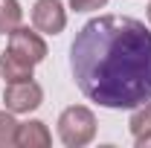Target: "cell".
Listing matches in <instances>:
<instances>
[{"mask_svg":"<svg viewBox=\"0 0 151 148\" xmlns=\"http://www.w3.org/2000/svg\"><path fill=\"white\" fill-rule=\"evenodd\" d=\"M70 73L84 99L131 111L151 99V29L128 15L87 20L70 44Z\"/></svg>","mask_w":151,"mask_h":148,"instance_id":"1","label":"cell"},{"mask_svg":"<svg viewBox=\"0 0 151 148\" xmlns=\"http://www.w3.org/2000/svg\"><path fill=\"white\" fill-rule=\"evenodd\" d=\"M58 139L67 148H84L96 139V113L87 105H70L58 116Z\"/></svg>","mask_w":151,"mask_h":148,"instance_id":"2","label":"cell"},{"mask_svg":"<svg viewBox=\"0 0 151 148\" xmlns=\"http://www.w3.org/2000/svg\"><path fill=\"white\" fill-rule=\"evenodd\" d=\"M44 105V87L38 84L35 78L29 81H15V84H6L3 90V108L12 113H32Z\"/></svg>","mask_w":151,"mask_h":148,"instance_id":"3","label":"cell"},{"mask_svg":"<svg viewBox=\"0 0 151 148\" xmlns=\"http://www.w3.org/2000/svg\"><path fill=\"white\" fill-rule=\"evenodd\" d=\"M6 38H9V50L18 52L20 58H26L29 64H41V61L47 58V52H50L44 35L38 32L35 26H23V23H20L18 29H12Z\"/></svg>","mask_w":151,"mask_h":148,"instance_id":"4","label":"cell"},{"mask_svg":"<svg viewBox=\"0 0 151 148\" xmlns=\"http://www.w3.org/2000/svg\"><path fill=\"white\" fill-rule=\"evenodd\" d=\"M32 26L41 35H61L67 26V9L61 0H35L32 3Z\"/></svg>","mask_w":151,"mask_h":148,"instance_id":"5","label":"cell"},{"mask_svg":"<svg viewBox=\"0 0 151 148\" xmlns=\"http://www.w3.org/2000/svg\"><path fill=\"white\" fill-rule=\"evenodd\" d=\"M35 75V64H29L26 58H20L18 52H12L9 47L0 52V78L6 84H15V81H29Z\"/></svg>","mask_w":151,"mask_h":148,"instance_id":"6","label":"cell"},{"mask_svg":"<svg viewBox=\"0 0 151 148\" xmlns=\"http://www.w3.org/2000/svg\"><path fill=\"white\" fill-rule=\"evenodd\" d=\"M52 145V134L47 128V122L29 119L18 125V148H50Z\"/></svg>","mask_w":151,"mask_h":148,"instance_id":"7","label":"cell"},{"mask_svg":"<svg viewBox=\"0 0 151 148\" xmlns=\"http://www.w3.org/2000/svg\"><path fill=\"white\" fill-rule=\"evenodd\" d=\"M20 23H23L20 0H0V35H9Z\"/></svg>","mask_w":151,"mask_h":148,"instance_id":"8","label":"cell"},{"mask_svg":"<svg viewBox=\"0 0 151 148\" xmlns=\"http://www.w3.org/2000/svg\"><path fill=\"white\" fill-rule=\"evenodd\" d=\"M18 113L12 111H0V148H12L18 145Z\"/></svg>","mask_w":151,"mask_h":148,"instance_id":"9","label":"cell"},{"mask_svg":"<svg viewBox=\"0 0 151 148\" xmlns=\"http://www.w3.org/2000/svg\"><path fill=\"white\" fill-rule=\"evenodd\" d=\"M128 131H131V137H139V134L151 131V99H148V102H142V105H137V108H131Z\"/></svg>","mask_w":151,"mask_h":148,"instance_id":"10","label":"cell"},{"mask_svg":"<svg viewBox=\"0 0 151 148\" xmlns=\"http://www.w3.org/2000/svg\"><path fill=\"white\" fill-rule=\"evenodd\" d=\"M111 0H70V9L73 12H99L105 9Z\"/></svg>","mask_w":151,"mask_h":148,"instance_id":"11","label":"cell"},{"mask_svg":"<svg viewBox=\"0 0 151 148\" xmlns=\"http://www.w3.org/2000/svg\"><path fill=\"white\" fill-rule=\"evenodd\" d=\"M134 145H137V148H151V131L139 134V137H134Z\"/></svg>","mask_w":151,"mask_h":148,"instance_id":"12","label":"cell"},{"mask_svg":"<svg viewBox=\"0 0 151 148\" xmlns=\"http://www.w3.org/2000/svg\"><path fill=\"white\" fill-rule=\"evenodd\" d=\"M148 23H151V3H148Z\"/></svg>","mask_w":151,"mask_h":148,"instance_id":"13","label":"cell"}]
</instances>
